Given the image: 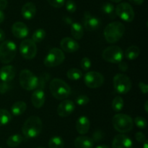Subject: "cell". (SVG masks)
Masks as SVG:
<instances>
[{
	"mask_svg": "<svg viewBox=\"0 0 148 148\" xmlns=\"http://www.w3.org/2000/svg\"><path fill=\"white\" fill-rule=\"evenodd\" d=\"M124 106V102L122 97H116L112 101V109L115 112H119L123 109Z\"/></svg>",
	"mask_w": 148,
	"mask_h": 148,
	"instance_id": "31",
	"label": "cell"
},
{
	"mask_svg": "<svg viewBox=\"0 0 148 148\" xmlns=\"http://www.w3.org/2000/svg\"><path fill=\"white\" fill-rule=\"evenodd\" d=\"M46 100V96L43 89H36L31 96V102L36 108H40L43 107Z\"/></svg>",
	"mask_w": 148,
	"mask_h": 148,
	"instance_id": "19",
	"label": "cell"
},
{
	"mask_svg": "<svg viewBox=\"0 0 148 148\" xmlns=\"http://www.w3.org/2000/svg\"><path fill=\"white\" fill-rule=\"evenodd\" d=\"M74 143L76 148H92L94 145V142L92 138L85 136L77 137Z\"/></svg>",
	"mask_w": 148,
	"mask_h": 148,
	"instance_id": "22",
	"label": "cell"
},
{
	"mask_svg": "<svg viewBox=\"0 0 148 148\" xmlns=\"http://www.w3.org/2000/svg\"><path fill=\"white\" fill-rule=\"evenodd\" d=\"M145 110L146 113L148 112V101H146L145 103Z\"/></svg>",
	"mask_w": 148,
	"mask_h": 148,
	"instance_id": "48",
	"label": "cell"
},
{
	"mask_svg": "<svg viewBox=\"0 0 148 148\" xmlns=\"http://www.w3.org/2000/svg\"><path fill=\"white\" fill-rule=\"evenodd\" d=\"M12 32L14 37L17 39H25L28 35L27 26L22 22H16L12 26Z\"/></svg>",
	"mask_w": 148,
	"mask_h": 148,
	"instance_id": "16",
	"label": "cell"
},
{
	"mask_svg": "<svg viewBox=\"0 0 148 148\" xmlns=\"http://www.w3.org/2000/svg\"><path fill=\"white\" fill-rule=\"evenodd\" d=\"M90 102L89 97L87 95H79L76 98V103L78 105H86Z\"/></svg>",
	"mask_w": 148,
	"mask_h": 148,
	"instance_id": "35",
	"label": "cell"
},
{
	"mask_svg": "<svg viewBox=\"0 0 148 148\" xmlns=\"http://www.w3.org/2000/svg\"><path fill=\"white\" fill-rule=\"evenodd\" d=\"M130 1H131L132 4H136V5H141L144 3L145 0H129Z\"/></svg>",
	"mask_w": 148,
	"mask_h": 148,
	"instance_id": "45",
	"label": "cell"
},
{
	"mask_svg": "<svg viewBox=\"0 0 148 148\" xmlns=\"http://www.w3.org/2000/svg\"><path fill=\"white\" fill-rule=\"evenodd\" d=\"M84 83L88 88H99L103 84L104 76L101 73L96 71H90L84 76Z\"/></svg>",
	"mask_w": 148,
	"mask_h": 148,
	"instance_id": "12",
	"label": "cell"
},
{
	"mask_svg": "<svg viewBox=\"0 0 148 148\" xmlns=\"http://www.w3.org/2000/svg\"><path fill=\"white\" fill-rule=\"evenodd\" d=\"M116 15L119 16L124 21L131 23L134 18V12L131 4L127 2L120 3L115 9Z\"/></svg>",
	"mask_w": 148,
	"mask_h": 148,
	"instance_id": "11",
	"label": "cell"
},
{
	"mask_svg": "<svg viewBox=\"0 0 148 148\" xmlns=\"http://www.w3.org/2000/svg\"><path fill=\"white\" fill-rule=\"evenodd\" d=\"M103 138V131H96L93 133L92 139L93 140V142H99Z\"/></svg>",
	"mask_w": 148,
	"mask_h": 148,
	"instance_id": "40",
	"label": "cell"
},
{
	"mask_svg": "<svg viewBox=\"0 0 148 148\" xmlns=\"http://www.w3.org/2000/svg\"><path fill=\"white\" fill-rule=\"evenodd\" d=\"M102 57L106 62L111 63H119L122 61L124 52L118 46H110L106 48L102 53Z\"/></svg>",
	"mask_w": 148,
	"mask_h": 148,
	"instance_id": "9",
	"label": "cell"
},
{
	"mask_svg": "<svg viewBox=\"0 0 148 148\" xmlns=\"http://www.w3.org/2000/svg\"><path fill=\"white\" fill-rule=\"evenodd\" d=\"M75 104L72 100H64L57 107V113L61 117H67L74 112Z\"/></svg>",
	"mask_w": 148,
	"mask_h": 148,
	"instance_id": "14",
	"label": "cell"
},
{
	"mask_svg": "<svg viewBox=\"0 0 148 148\" xmlns=\"http://www.w3.org/2000/svg\"><path fill=\"white\" fill-rule=\"evenodd\" d=\"M38 84L37 89H43V88H45L46 83L50 78V75L47 73H43L40 76L38 77Z\"/></svg>",
	"mask_w": 148,
	"mask_h": 148,
	"instance_id": "33",
	"label": "cell"
},
{
	"mask_svg": "<svg viewBox=\"0 0 148 148\" xmlns=\"http://www.w3.org/2000/svg\"><path fill=\"white\" fill-rule=\"evenodd\" d=\"M4 14L3 12V11L0 10V24L4 21Z\"/></svg>",
	"mask_w": 148,
	"mask_h": 148,
	"instance_id": "47",
	"label": "cell"
},
{
	"mask_svg": "<svg viewBox=\"0 0 148 148\" xmlns=\"http://www.w3.org/2000/svg\"><path fill=\"white\" fill-rule=\"evenodd\" d=\"M132 141L129 136L124 134H118L114 138L112 148H132Z\"/></svg>",
	"mask_w": 148,
	"mask_h": 148,
	"instance_id": "15",
	"label": "cell"
},
{
	"mask_svg": "<svg viewBox=\"0 0 148 148\" xmlns=\"http://www.w3.org/2000/svg\"><path fill=\"white\" fill-rule=\"evenodd\" d=\"M21 14L25 20H31L36 16V7L34 3L27 2L23 6Z\"/></svg>",
	"mask_w": 148,
	"mask_h": 148,
	"instance_id": "20",
	"label": "cell"
},
{
	"mask_svg": "<svg viewBox=\"0 0 148 148\" xmlns=\"http://www.w3.org/2000/svg\"><path fill=\"white\" fill-rule=\"evenodd\" d=\"M71 33L76 40H80L84 36V28L81 24L78 23H71Z\"/></svg>",
	"mask_w": 148,
	"mask_h": 148,
	"instance_id": "23",
	"label": "cell"
},
{
	"mask_svg": "<svg viewBox=\"0 0 148 148\" xmlns=\"http://www.w3.org/2000/svg\"><path fill=\"white\" fill-rule=\"evenodd\" d=\"M16 75L15 68L12 65H5L0 69V79L4 82H10Z\"/></svg>",
	"mask_w": 148,
	"mask_h": 148,
	"instance_id": "18",
	"label": "cell"
},
{
	"mask_svg": "<svg viewBox=\"0 0 148 148\" xmlns=\"http://www.w3.org/2000/svg\"><path fill=\"white\" fill-rule=\"evenodd\" d=\"M66 76L72 81H78L82 77V72L76 68H70L66 73Z\"/></svg>",
	"mask_w": 148,
	"mask_h": 148,
	"instance_id": "29",
	"label": "cell"
},
{
	"mask_svg": "<svg viewBox=\"0 0 148 148\" xmlns=\"http://www.w3.org/2000/svg\"><path fill=\"white\" fill-rule=\"evenodd\" d=\"M20 84L24 89L27 91L36 89L38 84V78L30 71L24 69L20 72L19 75Z\"/></svg>",
	"mask_w": 148,
	"mask_h": 148,
	"instance_id": "6",
	"label": "cell"
},
{
	"mask_svg": "<svg viewBox=\"0 0 148 148\" xmlns=\"http://www.w3.org/2000/svg\"><path fill=\"white\" fill-rule=\"evenodd\" d=\"M139 87H140V91H142V93L146 94L148 93V86L147 84H145L143 82H140L139 83Z\"/></svg>",
	"mask_w": 148,
	"mask_h": 148,
	"instance_id": "42",
	"label": "cell"
},
{
	"mask_svg": "<svg viewBox=\"0 0 148 148\" xmlns=\"http://www.w3.org/2000/svg\"><path fill=\"white\" fill-rule=\"evenodd\" d=\"M119 68L121 71H127L128 70V65L127 64V62L121 61L120 62H119Z\"/></svg>",
	"mask_w": 148,
	"mask_h": 148,
	"instance_id": "43",
	"label": "cell"
},
{
	"mask_svg": "<svg viewBox=\"0 0 148 148\" xmlns=\"http://www.w3.org/2000/svg\"><path fill=\"white\" fill-rule=\"evenodd\" d=\"M90 126V122L86 116H80L76 123V129L80 134H85L88 132Z\"/></svg>",
	"mask_w": 148,
	"mask_h": 148,
	"instance_id": "21",
	"label": "cell"
},
{
	"mask_svg": "<svg viewBox=\"0 0 148 148\" xmlns=\"http://www.w3.org/2000/svg\"><path fill=\"white\" fill-rule=\"evenodd\" d=\"M133 122H134V123L136 124V126H137L140 129H145L147 127V122L145 118L141 117V116H137L134 118V120H133Z\"/></svg>",
	"mask_w": 148,
	"mask_h": 148,
	"instance_id": "34",
	"label": "cell"
},
{
	"mask_svg": "<svg viewBox=\"0 0 148 148\" xmlns=\"http://www.w3.org/2000/svg\"><path fill=\"white\" fill-rule=\"evenodd\" d=\"M0 148H2V147H0Z\"/></svg>",
	"mask_w": 148,
	"mask_h": 148,
	"instance_id": "53",
	"label": "cell"
},
{
	"mask_svg": "<svg viewBox=\"0 0 148 148\" xmlns=\"http://www.w3.org/2000/svg\"><path fill=\"white\" fill-rule=\"evenodd\" d=\"M80 65L82 70H84L85 71H88L91 67V60L89 58L87 57H83L80 62Z\"/></svg>",
	"mask_w": 148,
	"mask_h": 148,
	"instance_id": "37",
	"label": "cell"
},
{
	"mask_svg": "<svg viewBox=\"0 0 148 148\" xmlns=\"http://www.w3.org/2000/svg\"><path fill=\"white\" fill-rule=\"evenodd\" d=\"M12 85L10 82H4L3 81L1 84H0V94H5L9 90L11 89Z\"/></svg>",
	"mask_w": 148,
	"mask_h": 148,
	"instance_id": "39",
	"label": "cell"
},
{
	"mask_svg": "<svg viewBox=\"0 0 148 148\" xmlns=\"http://www.w3.org/2000/svg\"><path fill=\"white\" fill-rule=\"evenodd\" d=\"M110 1H113V2H114V3H119V2H120V1H122V0H110Z\"/></svg>",
	"mask_w": 148,
	"mask_h": 148,
	"instance_id": "51",
	"label": "cell"
},
{
	"mask_svg": "<svg viewBox=\"0 0 148 148\" xmlns=\"http://www.w3.org/2000/svg\"><path fill=\"white\" fill-rule=\"evenodd\" d=\"M65 55L63 51L59 48H52L46 55L43 63L48 68H53L61 65L64 61Z\"/></svg>",
	"mask_w": 148,
	"mask_h": 148,
	"instance_id": "7",
	"label": "cell"
},
{
	"mask_svg": "<svg viewBox=\"0 0 148 148\" xmlns=\"http://www.w3.org/2000/svg\"><path fill=\"white\" fill-rule=\"evenodd\" d=\"M23 136L20 134H18V133L12 135L7 139V145L10 147H17L21 144V142H23Z\"/></svg>",
	"mask_w": 148,
	"mask_h": 148,
	"instance_id": "26",
	"label": "cell"
},
{
	"mask_svg": "<svg viewBox=\"0 0 148 148\" xmlns=\"http://www.w3.org/2000/svg\"><path fill=\"white\" fill-rule=\"evenodd\" d=\"M65 7H66V10L69 12L73 13L77 10V5L75 2L72 0H67L65 3Z\"/></svg>",
	"mask_w": 148,
	"mask_h": 148,
	"instance_id": "36",
	"label": "cell"
},
{
	"mask_svg": "<svg viewBox=\"0 0 148 148\" xmlns=\"http://www.w3.org/2000/svg\"><path fill=\"white\" fill-rule=\"evenodd\" d=\"M20 55L26 59H33L37 55V46L32 39H24L20 44Z\"/></svg>",
	"mask_w": 148,
	"mask_h": 148,
	"instance_id": "10",
	"label": "cell"
},
{
	"mask_svg": "<svg viewBox=\"0 0 148 148\" xmlns=\"http://www.w3.org/2000/svg\"><path fill=\"white\" fill-rule=\"evenodd\" d=\"M114 87L116 91L119 94H127L132 89V81L127 75L118 73L113 79Z\"/></svg>",
	"mask_w": 148,
	"mask_h": 148,
	"instance_id": "8",
	"label": "cell"
},
{
	"mask_svg": "<svg viewBox=\"0 0 148 148\" xmlns=\"http://www.w3.org/2000/svg\"><path fill=\"white\" fill-rule=\"evenodd\" d=\"M135 138L137 139V141H138L140 143H144L147 139H146V136L143 132L139 131L137 133H135Z\"/></svg>",
	"mask_w": 148,
	"mask_h": 148,
	"instance_id": "41",
	"label": "cell"
},
{
	"mask_svg": "<svg viewBox=\"0 0 148 148\" xmlns=\"http://www.w3.org/2000/svg\"><path fill=\"white\" fill-rule=\"evenodd\" d=\"M17 53L16 44L12 41H4L0 44V61L4 64L11 62Z\"/></svg>",
	"mask_w": 148,
	"mask_h": 148,
	"instance_id": "5",
	"label": "cell"
},
{
	"mask_svg": "<svg viewBox=\"0 0 148 148\" xmlns=\"http://www.w3.org/2000/svg\"><path fill=\"white\" fill-rule=\"evenodd\" d=\"M8 4V1L7 0H0V10L3 11L5 10Z\"/></svg>",
	"mask_w": 148,
	"mask_h": 148,
	"instance_id": "44",
	"label": "cell"
},
{
	"mask_svg": "<svg viewBox=\"0 0 148 148\" xmlns=\"http://www.w3.org/2000/svg\"><path fill=\"white\" fill-rule=\"evenodd\" d=\"M148 142H147V141L146 140L145 142H144V143H143V148H148Z\"/></svg>",
	"mask_w": 148,
	"mask_h": 148,
	"instance_id": "50",
	"label": "cell"
},
{
	"mask_svg": "<svg viewBox=\"0 0 148 148\" xmlns=\"http://www.w3.org/2000/svg\"><path fill=\"white\" fill-rule=\"evenodd\" d=\"M101 10L105 13L106 15L109 16L111 19H114L116 17V12H115V7L114 4H112L110 2H105L103 4L101 7Z\"/></svg>",
	"mask_w": 148,
	"mask_h": 148,
	"instance_id": "27",
	"label": "cell"
},
{
	"mask_svg": "<svg viewBox=\"0 0 148 148\" xmlns=\"http://www.w3.org/2000/svg\"><path fill=\"white\" fill-rule=\"evenodd\" d=\"M112 123L114 129L121 133L130 132L134 125L132 118L128 115L123 113L115 115L113 117Z\"/></svg>",
	"mask_w": 148,
	"mask_h": 148,
	"instance_id": "4",
	"label": "cell"
},
{
	"mask_svg": "<svg viewBox=\"0 0 148 148\" xmlns=\"http://www.w3.org/2000/svg\"><path fill=\"white\" fill-rule=\"evenodd\" d=\"M125 33V26L121 22L116 21L109 23L104 29V37L110 44L116 43Z\"/></svg>",
	"mask_w": 148,
	"mask_h": 148,
	"instance_id": "2",
	"label": "cell"
},
{
	"mask_svg": "<svg viewBox=\"0 0 148 148\" xmlns=\"http://www.w3.org/2000/svg\"><path fill=\"white\" fill-rule=\"evenodd\" d=\"M83 26L88 31H93L99 28L101 21L96 17H94L89 12H85L83 16Z\"/></svg>",
	"mask_w": 148,
	"mask_h": 148,
	"instance_id": "13",
	"label": "cell"
},
{
	"mask_svg": "<svg viewBox=\"0 0 148 148\" xmlns=\"http://www.w3.org/2000/svg\"><path fill=\"white\" fill-rule=\"evenodd\" d=\"M49 89L54 98L59 100L67 99L71 94L70 86L60 78H53L51 81Z\"/></svg>",
	"mask_w": 148,
	"mask_h": 148,
	"instance_id": "3",
	"label": "cell"
},
{
	"mask_svg": "<svg viewBox=\"0 0 148 148\" xmlns=\"http://www.w3.org/2000/svg\"><path fill=\"white\" fill-rule=\"evenodd\" d=\"M27 109V104L23 101H17L13 104L11 107V111L14 115L19 116L23 114Z\"/></svg>",
	"mask_w": 148,
	"mask_h": 148,
	"instance_id": "24",
	"label": "cell"
},
{
	"mask_svg": "<svg viewBox=\"0 0 148 148\" xmlns=\"http://www.w3.org/2000/svg\"><path fill=\"white\" fill-rule=\"evenodd\" d=\"M43 129V123L38 116L31 115L25 121L22 132L27 139H33L38 136Z\"/></svg>",
	"mask_w": 148,
	"mask_h": 148,
	"instance_id": "1",
	"label": "cell"
},
{
	"mask_svg": "<svg viewBox=\"0 0 148 148\" xmlns=\"http://www.w3.org/2000/svg\"><path fill=\"white\" fill-rule=\"evenodd\" d=\"M60 46L62 50L68 53L75 52L79 49V45L75 39L70 37H65L60 41Z\"/></svg>",
	"mask_w": 148,
	"mask_h": 148,
	"instance_id": "17",
	"label": "cell"
},
{
	"mask_svg": "<svg viewBox=\"0 0 148 148\" xmlns=\"http://www.w3.org/2000/svg\"><path fill=\"white\" fill-rule=\"evenodd\" d=\"M5 39V34L4 31L1 28H0V41H4Z\"/></svg>",
	"mask_w": 148,
	"mask_h": 148,
	"instance_id": "46",
	"label": "cell"
},
{
	"mask_svg": "<svg viewBox=\"0 0 148 148\" xmlns=\"http://www.w3.org/2000/svg\"><path fill=\"white\" fill-rule=\"evenodd\" d=\"M11 114L5 109H0V126L7 124L11 120Z\"/></svg>",
	"mask_w": 148,
	"mask_h": 148,
	"instance_id": "30",
	"label": "cell"
},
{
	"mask_svg": "<svg viewBox=\"0 0 148 148\" xmlns=\"http://www.w3.org/2000/svg\"><path fill=\"white\" fill-rule=\"evenodd\" d=\"M64 142L63 139L60 136H55L49 139V148H64Z\"/></svg>",
	"mask_w": 148,
	"mask_h": 148,
	"instance_id": "28",
	"label": "cell"
},
{
	"mask_svg": "<svg viewBox=\"0 0 148 148\" xmlns=\"http://www.w3.org/2000/svg\"><path fill=\"white\" fill-rule=\"evenodd\" d=\"M95 148H110L109 147L106 146V145H99V146L96 147Z\"/></svg>",
	"mask_w": 148,
	"mask_h": 148,
	"instance_id": "49",
	"label": "cell"
},
{
	"mask_svg": "<svg viewBox=\"0 0 148 148\" xmlns=\"http://www.w3.org/2000/svg\"><path fill=\"white\" fill-rule=\"evenodd\" d=\"M37 148H45V147H37Z\"/></svg>",
	"mask_w": 148,
	"mask_h": 148,
	"instance_id": "52",
	"label": "cell"
},
{
	"mask_svg": "<svg viewBox=\"0 0 148 148\" xmlns=\"http://www.w3.org/2000/svg\"><path fill=\"white\" fill-rule=\"evenodd\" d=\"M49 4L54 8H61L65 4V0H47Z\"/></svg>",
	"mask_w": 148,
	"mask_h": 148,
	"instance_id": "38",
	"label": "cell"
},
{
	"mask_svg": "<svg viewBox=\"0 0 148 148\" xmlns=\"http://www.w3.org/2000/svg\"><path fill=\"white\" fill-rule=\"evenodd\" d=\"M140 54V49L138 46H129L127 49V50L125 51V53L124 54V55L125 56V57L127 59H130V60H133V59H137L139 57Z\"/></svg>",
	"mask_w": 148,
	"mask_h": 148,
	"instance_id": "25",
	"label": "cell"
},
{
	"mask_svg": "<svg viewBox=\"0 0 148 148\" xmlns=\"http://www.w3.org/2000/svg\"><path fill=\"white\" fill-rule=\"evenodd\" d=\"M45 37H46V31L43 29L39 28L33 33L32 36V40L35 43H39L41 42L45 39Z\"/></svg>",
	"mask_w": 148,
	"mask_h": 148,
	"instance_id": "32",
	"label": "cell"
}]
</instances>
